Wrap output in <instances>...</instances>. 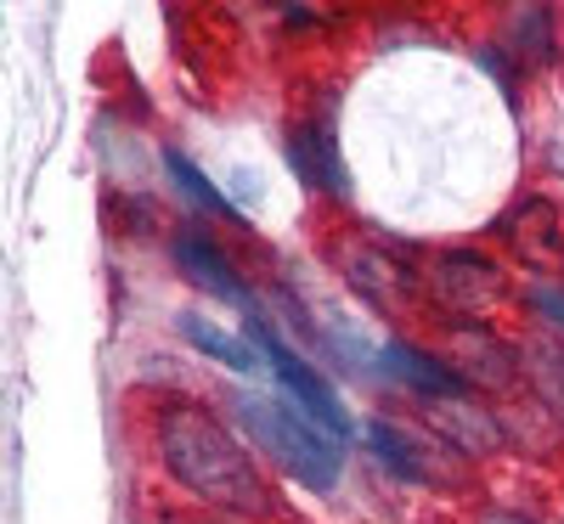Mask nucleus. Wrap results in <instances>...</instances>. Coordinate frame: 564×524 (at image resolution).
<instances>
[{
	"label": "nucleus",
	"mask_w": 564,
	"mask_h": 524,
	"mask_svg": "<svg viewBox=\"0 0 564 524\" xmlns=\"http://www.w3.org/2000/svg\"><path fill=\"white\" fill-rule=\"evenodd\" d=\"M159 451H164V468L186 491H198L204 502H215L226 513H271V491L260 485L254 457L231 440L215 417H204L193 406L164 412Z\"/></svg>",
	"instance_id": "nucleus-1"
},
{
	"label": "nucleus",
	"mask_w": 564,
	"mask_h": 524,
	"mask_svg": "<svg viewBox=\"0 0 564 524\" xmlns=\"http://www.w3.org/2000/svg\"><path fill=\"white\" fill-rule=\"evenodd\" d=\"M238 417L249 423V435L294 473V480L316 485V491H334L339 485V468H345V451L339 440L316 428L305 412L282 406V401H265V395H238Z\"/></svg>",
	"instance_id": "nucleus-2"
},
{
	"label": "nucleus",
	"mask_w": 564,
	"mask_h": 524,
	"mask_svg": "<svg viewBox=\"0 0 564 524\" xmlns=\"http://www.w3.org/2000/svg\"><path fill=\"white\" fill-rule=\"evenodd\" d=\"M254 339H260V350H265L271 372L282 378V390H289V395L305 406V417H311L316 428H327L334 440H345V435H350V412L339 406V395L327 390L322 378H316V372H311V367L289 350V345H282V339H271V327H260V321H254Z\"/></svg>",
	"instance_id": "nucleus-3"
},
{
	"label": "nucleus",
	"mask_w": 564,
	"mask_h": 524,
	"mask_svg": "<svg viewBox=\"0 0 564 524\" xmlns=\"http://www.w3.org/2000/svg\"><path fill=\"white\" fill-rule=\"evenodd\" d=\"M446 345H452V372L475 378V384L502 390V384H513V372H520V367H513V350L497 339L491 327H480V321H452Z\"/></svg>",
	"instance_id": "nucleus-4"
},
{
	"label": "nucleus",
	"mask_w": 564,
	"mask_h": 524,
	"mask_svg": "<svg viewBox=\"0 0 564 524\" xmlns=\"http://www.w3.org/2000/svg\"><path fill=\"white\" fill-rule=\"evenodd\" d=\"M430 288L452 305V310H480L502 294V271L480 254H435L430 260Z\"/></svg>",
	"instance_id": "nucleus-5"
},
{
	"label": "nucleus",
	"mask_w": 564,
	"mask_h": 524,
	"mask_svg": "<svg viewBox=\"0 0 564 524\" xmlns=\"http://www.w3.org/2000/svg\"><path fill=\"white\" fill-rule=\"evenodd\" d=\"M170 254H175V265L198 282V288H209L215 299H231V305H249V282H243V271L231 265L204 231H175V243H170Z\"/></svg>",
	"instance_id": "nucleus-6"
},
{
	"label": "nucleus",
	"mask_w": 564,
	"mask_h": 524,
	"mask_svg": "<svg viewBox=\"0 0 564 524\" xmlns=\"http://www.w3.org/2000/svg\"><path fill=\"white\" fill-rule=\"evenodd\" d=\"M289 159H294L300 181L316 186V193H334V198L350 193V175H345V164H339V153H334V141H327V130L294 124V130H289Z\"/></svg>",
	"instance_id": "nucleus-7"
},
{
	"label": "nucleus",
	"mask_w": 564,
	"mask_h": 524,
	"mask_svg": "<svg viewBox=\"0 0 564 524\" xmlns=\"http://www.w3.org/2000/svg\"><path fill=\"white\" fill-rule=\"evenodd\" d=\"M339 271L350 276V288L367 294L372 305H390L401 294V271L395 260H384L372 243H339Z\"/></svg>",
	"instance_id": "nucleus-8"
},
{
	"label": "nucleus",
	"mask_w": 564,
	"mask_h": 524,
	"mask_svg": "<svg viewBox=\"0 0 564 524\" xmlns=\"http://www.w3.org/2000/svg\"><path fill=\"white\" fill-rule=\"evenodd\" d=\"M384 367L401 378L406 390H417V395H435V401H446V395H457V390H463V378H457L446 361L423 356V350H412V345H390V350H384Z\"/></svg>",
	"instance_id": "nucleus-9"
},
{
	"label": "nucleus",
	"mask_w": 564,
	"mask_h": 524,
	"mask_svg": "<svg viewBox=\"0 0 564 524\" xmlns=\"http://www.w3.org/2000/svg\"><path fill=\"white\" fill-rule=\"evenodd\" d=\"M181 332L193 339L204 356H215V361H226V367H238V372H254L260 367V356L238 339V332H220V327H209L204 316H181Z\"/></svg>",
	"instance_id": "nucleus-10"
},
{
	"label": "nucleus",
	"mask_w": 564,
	"mask_h": 524,
	"mask_svg": "<svg viewBox=\"0 0 564 524\" xmlns=\"http://www.w3.org/2000/svg\"><path fill=\"white\" fill-rule=\"evenodd\" d=\"M164 170H170V181L181 186V198H193V204H198V209H209V215L238 220V204H231V198H220V186H215V181H204L193 159H181V153L170 148V153H164Z\"/></svg>",
	"instance_id": "nucleus-11"
},
{
	"label": "nucleus",
	"mask_w": 564,
	"mask_h": 524,
	"mask_svg": "<svg viewBox=\"0 0 564 524\" xmlns=\"http://www.w3.org/2000/svg\"><path fill=\"white\" fill-rule=\"evenodd\" d=\"M367 440H372V451H379V457H384V462H390L395 473H406V480H423V468H417V451H412V446H406V440L395 435L390 423H379V417H372V423H367Z\"/></svg>",
	"instance_id": "nucleus-12"
},
{
	"label": "nucleus",
	"mask_w": 564,
	"mask_h": 524,
	"mask_svg": "<svg viewBox=\"0 0 564 524\" xmlns=\"http://www.w3.org/2000/svg\"><path fill=\"white\" fill-rule=\"evenodd\" d=\"M553 12H520V57L525 63H542L553 52Z\"/></svg>",
	"instance_id": "nucleus-13"
},
{
	"label": "nucleus",
	"mask_w": 564,
	"mask_h": 524,
	"mask_svg": "<svg viewBox=\"0 0 564 524\" xmlns=\"http://www.w3.org/2000/svg\"><path fill=\"white\" fill-rule=\"evenodd\" d=\"M531 305L547 310V316L564 327V288H553V282H536V288H531Z\"/></svg>",
	"instance_id": "nucleus-14"
}]
</instances>
